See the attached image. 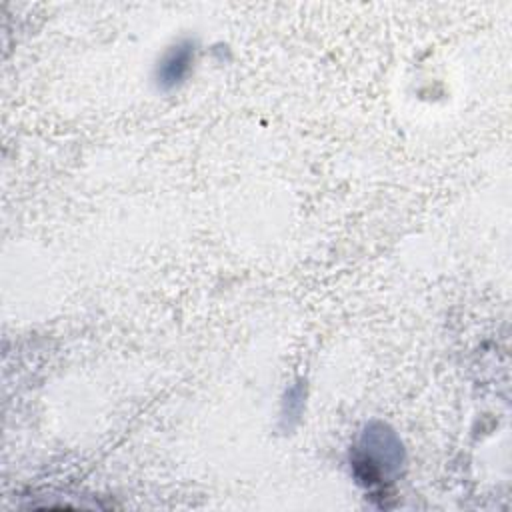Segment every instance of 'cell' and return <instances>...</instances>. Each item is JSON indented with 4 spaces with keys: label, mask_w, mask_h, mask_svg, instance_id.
Segmentation results:
<instances>
[{
    "label": "cell",
    "mask_w": 512,
    "mask_h": 512,
    "mask_svg": "<svg viewBox=\"0 0 512 512\" xmlns=\"http://www.w3.org/2000/svg\"><path fill=\"white\" fill-rule=\"evenodd\" d=\"M402 464V444L384 424H370L358 444L354 468L360 480L374 484L396 474Z\"/></svg>",
    "instance_id": "6da1fadb"
},
{
    "label": "cell",
    "mask_w": 512,
    "mask_h": 512,
    "mask_svg": "<svg viewBox=\"0 0 512 512\" xmlns=\"http://www.w3.org/2000/svg\"><path fill=\"white\" fill-rule=\"evenodd\" d=\"M194 62V42L182 40L166 50L156 68V84L162 90H170L186 80Z\"/></svg>",
    "instance_id": "7a4b0ae2"
}]
</instances>
